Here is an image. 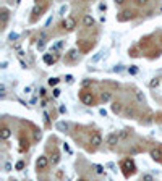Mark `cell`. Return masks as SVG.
Here are the masks:
<instances>
[{"instance_id":"34","label":"cell","mask_w":162,"mask_h":181,"mask_svg":"<svg viewBox=\"0 0 162 181\" xmlns=\"http://www.w3.org/2000/svg\"><path fill=\"white\" fill-rule=\"evenodd\" d=\"M99 10H101V12H105V10H107V5H105V3H99Z\"/></svg>"},{"instance_id":"41","label":"cell","mask_w":162,"mask_h":181,"mask_svg":"<svg viewBox=\"0 0 162 181\" xmlns=\"http://www.w3.org/2000/svg\"><path fill=\"white\" fill-rule=\"evenodd\" d=\"M63 149H65V152L71 154V151H70V147H68V144H63Z\"/></svg>"},{"instance_id":"13","label":"cell","mask_w":162,"mask_h":181,"mask_svg":"<svg viewBox=\"0 0 162 181\" xmlns=\"http://www.w3.org/2000/svg\"><path fill=\"white\" fill-rule=\"evenodd\" d=\"M8 18H10V12L7 8H2L0 10V21H2V25H5L8 21Z\"/></svg>"},{"instance_id":"19","label":"cell","mask_w":162,"mask_h":181,"mask_svg":"<svg viewBox=\"0 0 162 181\" xmlns=\"http://www.w3.org/2000/svg\"><path fill=\"white\" fill-rule=\"evenodd\" d=\"M20 144H21V146H20V149H21V152L28 151V147H29V144H28V139L25 141V138H21V139H20Z\"/></svg>"},{"instance_id":"2","label":"cell","mask_w":162,"mask_h":181,"mask_svg":"<svg viewBox=\"0 0 162 181\" xmlns=\"http://www.w3.org/2000/svg\"><path fill=\"white\" fill-rule=\"evenodd\" d=\"M80 99H81V102L84 105H92L94 104V95H92L89 91H86V89H83L80 92Z\"/></svg>"},{"instance_id":"3","label":"cell","mask_w":162,"mask_h":181,"mask_svg":"<svg viewBox=\"0 0 162 181\" xmlns=\"http://www.w3.org/2000/svg\"><path fill=\"white\" fill-rule=\"evenodd\" d=\"M49 163H50V160L47 159L46 155H41L39 159L36 160V168H37V172H42V170H46L47 167H49Z\"/></svg>"},{"instance_id":"14","label":"cell","mask_w":162,"mask_h":181,"mask_svg":"<svg viewBox=\"0 0 162 181\" xmlns=\"http://www.w3.org/2000/svg\"><path fill=\"white\" fill-rule=\"evenodd\" d=\"M78 55H80V52H78L76 49H71L70 52H68V55H67V58L70 60V61H75V60H78Z\"/></svg>"},{"instance_id":"32","label":"cell","mask_w":162,"mask_h":181,"mask_svg":"<svg viewBox=\"0 0 162 181\" xmlns=\"http://www.w3.org/2000/svg\"><path fill=\"white\" fill-rule=\"evenodd\" d=\"M128 73H130V74H136V73H138V68H136V66H130V68H128Z\"/></svg>"},{"instance_id":"6","label":"cell","mask_w":162,"mask_h":181,"mask_svg":"<svg viewBox=\"0 0 162 181\" xmlns=\"http://www.w3.org/2000/svg\"><path fill=\"white\" fill-rule=\"evenodd\" d=\"M149 155H151V159H153L154 162L161 163V162H162V147H154V149H151V151H149Z\"/></svg>"},{"instance_id":"44","label":"cell","mask_w":162,"mask_h":181,"mask_svg":"<svg viewBox=\"0 0 162 181\" xmlns=\"http://www.w3.org/2000/svg\"><path fill=\"white\" fill-rule=\"evenodd\" d=\"M115 3H117V5H123V3H125V0H115Z\"/></svg>"},{"instance_id":"38","label":"cell","mask_w":162,"mask_h":181,"mask_svg":"<svg viewBox=\"0 0 162 181\" xmlns=\"http://www.w3.org/2000/svg\"><path fill=\"white\" fill-rule=\"evenodd\" d=\"M39 95H41V97L46 95V89H44V87H41V89H39Z\"/></svg>"},{"instance_id":"21","label":"cell","mask_w":162,"mask_h":181,"mask_svg":"<svg viewBox=\"0 0 162 181\" xmlns=\"http://www.w3.org/2000/svg\"><path fill=\"white\" fill-rule=\"evenodd\" d=\"M110 97H112V95H110V92H102V94H101L102 102H109V100H110Z\"/></svg>"},{"instance_id":"43","label":"cell","mask_w":162,"mask_h":181,"mask_svg":"<svg viewBox=\"0 0 162 181\" xmlns=\"http://www.w3.org/2000/svg\"><path fill=\"white\" fill-rule=\"evenodd\" d=\"M99 113H101V115H102V117H105V115H107V112H105V110H104V108H101V110H99Z\"/></svg>"},{"instance_id":"12","label":"cell","mask_w":162,"mask_h":181,"mask_svg":"<svg viewBox=\"0 0 162 181\" xmlns=\"http://www.w3.org/2000/svg\"><path fill=\"white\" fill-rule=\"evenodd\" d=\"M57 55H50V53H44V63L46 65H54L57 61Z\"/></svg>"},{"instance_id":"31","label":"cell","mask_w":162,"mask_h":181,"mask_svg":"<svg viewBox=\"0 0 162 181\" xmlns=\"http://www.w3.org/2000/svg\"><path fill=\"white\" fill-rule=\"evenodd\" d=\"M60 89H58V87H55V89L52 91V95H54V97H60Z\"/></svg>"},{"instance_id":"8","label":"cell","mask_w":162,"mask_h":181,"mask_svg":"<svg viewBox=\"0 0 162 181\" xmlns=\"http://www.w3.org/2000/svg\"><path fill=\"white\" fill-rule=\"evenodd\" d=\"M131 18H135V12L133 10H123L118 16L120 21H126V19H131Z\"/></svg>"},{"instance_id":"42","label":"cell","mask_w":162,"mask_h":181,"mask_svg":"<svg viewBox=\"0 0 162 181\" xmlns=\"http://www.w3.org/2000/svg\"><path fill=\"white\" fill-rule=\"evenodd\" d=\"M7 66H8V63H7V61H2V65H0V68H3V70H5Z\"/></svg>"},{"instance_id":"28","label":"cell","mask_w":162,"mask_h":181,"mask_svg":"<svg viewBox=\"0 0 162 181\" xmlns=\"http://www.w3.org/2000/svg\"><path fill=\"white\" fill-rule=\"evenodd\" d=\"M94 168H96V172H97L99 175H102V173H104V167H102V165H94Z\"/></svg>"},{"instance_id":"20","label":"cell","mask_w":162,"mask_h":181,"mask_svg":"<svg viewBox=\"0 0 162 181\" xmlns=\"http://www.w3.org/2000/svg\"><path fill=\"white\" fill-rule=\"evenodd\" d=\"M128 136H130V133L126 131V129H122V131L118 133V138L120 139H128Z\"/></svg>"},{"instance_id":"26","label":"cell","mask_w":162,"mask_h":181,"mask_svg":"<svg viewBox=\"0 0 162 181\" xmlns=\"http://www.w3.org/2000/svg\"><path fill=\"white\" fill-rule=\"evenodd\" d=\"M18 34H16V32H10V36H8V40H12V42H13V40H16V39H18Z\"/></svg>"},{"instance_id":"11","label":"cell","mask_w":162,"mask_h":181,"mask_svg":"<svg viewBox=\"0 0 162 181\" xmlns=\"http://www.w3.org/2000/svg\"><path fill=\"white\" fill-rule=\"evenodd\" d=\"M118 134H115V133H110V134L107 136V139H105V141H107V144L109 146H115L117 142H118Z\"/></svg>"},{"instance_id":"46","label":"cell","mask_w":162,"mask_h":181,"mask_svg":"<svg viewBox=\"0 0 162 181\" xmlns=\"http://www.w3.org/2000/svg\"><path fill=\"white\" fill-rule=\"evenodd\" d=\"M78 181H86V180H84V178H80V180H78Z\"/></svg>"},{"instance_id":"36","label":"cell","mask_w":162,"mask_h":181,"mask_svg":"<svg viewBox=\"0 0 162 181\" xmlns=\"http://www.w3.org/2000/svg\"><path fill=\"white\" fill-rule=\"evenodd\" d=\"M0 94H2V97L5 95V84H0Z\"/></svg>"},{"instance_id":"10","label":"cell","mask_w":162,"mask_h":181,"mask_svg":"<svg viewBox=\"0 0 162 181\" xmlns=\"http://www.w3.org/2000/svg\"><path fill=\"white\" fill-rule=\"evenodd\" d=\"M94 18H92L91 15H84L83 16V25L86 26V28H92V26H94Z\"/></svg>"},{"instance_id":"45","label":"cell","mask_w":162,"mask_h":181,"mask_svg":"<svg viewBox=\"0 0 162 181\" xmlns=\"http://www.w3.org/2000/svg\"><path fill=\"white\" fill-rule=\"evenodd\" d=\"M126 113H128V115H133L135 112H133V108H128V110H126Z\"/></svg>"},{"instance_id":"7","label":"cell","mask_w":162,"mask_h":181,"mask_svg":"<svg viewBox=\"0 0 162 181\" xmlns=\"http://www.w3.org/2000/svg\"><path fill=\"white\" fill-rule=\"evenodd\" d=\"M89 142H91L92 147H99V146L102 144V136L99 134V133H92V134H91V139H89Z\"/></svg>"},{"instance_id":"18","label":"cell","mask_w":162,"mask_h":181,"mask_svg":"<svg viewBox=\"0 0 162 181\" xmlns=\"http://www.w3.org/2000/svg\"><path fill=\"white\" fill-rule=\"evenodd\" d=\"M44 45H46V34H41V39L37 40V49L42 50Z\"/></svg>"},{"instance_id":"29","label":"cell","mask_w":162,"mask_h":181,"mask_svg":"<svg viewBox=\"0 0 162 181\" xmlns=\"http://www.w3.org/2000/svg\"><path fill=\"white\" fill-rule=\"evenodd\" d=\"M41 138H42V133H41V131H34V141H39Z\"/></svg>"},{"instance_id":"15","label":"cell","mask_w":162,"mask_h":181,"mask_svg":"<svg viewBox=\"0 0 162 181\" xmlns=\"http://www.w3.org/2000/svg\"><path fill=\"white\" fill-rule=\"evenodd\" d=\"M58 162H60V152H58V151H54L52 155H50V163H52V165H57Z\"/></svg>"},{"instance_id":"40","label":"cell","mask_w":162,"mask_h":181,"mask_svg":"<svg viewBox=\"0 0 162 181\" xmlns=\"http://www.w3.org/2000/svg\"><path fill=\"white\" fill-rule=\"evenodd\" d=\"M91 83H92L91 79H84V81H83V86H89V84H91Z\"/></svg>"},{"instance_id":"5","label":"cell","mask_w":162,"mask_h":181,"mask_svg":"<svg viewBox=\"0 0 162 181\" xmlns=\"http://www.w3.org/2000/svg\"><path fill=\"white\" fill-rule=\"evenodd\" d=\"M47 8V5L46 3H44V5H39V3H36V5H34V8H33V16H31V21H36L37 19V16H41L44 13V10Z\"/></svg>"},{"instance_id":"24","label":"cell","mask_w":162,"mask_h":181,"mask_svg":"<svg viewBox=\"0 0 162 181\" xmlns=\"http://www.w3.org/2000/svg\"><path fill=\"white\" fill-rule=\"evenodd\" d=\"M25 168V162L23 160H20V162H16V165H15V170H23Z\"/></svg>"},{"instance_id":"37","label":"cell","mask_w":162,"mask_h":181,"mask_svg":"<svg viewBox=\"0 0 162 181\" xmlns=\"http://www.w3.org/2000/svg\"><path fill=\"white\" fill-rule=\"evenodd\" d=\"M10 170H12V163L7 162V163H5V172H10Z\"/></svg>"},{"instance_id":"4","label":"cell","mask_w":162,"mask_h":181,"mask_svg":"<svg viewBox=\"0 0 162 181\" xmlns=\"http://www.w3.org/2000/svg\"><path fill=\"white\" fill-rule=\"evenodd\" d=\"M62 28L67 29V31H73L76 28V19L73 18V16H68V18H65L63 21H62Z\"/></svg>"},{"instance_id":"27","label":"cell","mask_w":162,"mask_h":181,"mask_svg":"<svg viewBox=\"0 0 162 181\" xmlns=\"http://www.w3.org/2000/svg\"><path fill=\"white\" fill-rule=\"evenodd\" d=\"M159 83H161L159 78H154V79L151 81V87H157V86H159Z\"/></svg>"},{"instance_id":"23","label":"cell","mask_w":162,"mask_h":181,"mask_svg":"<svg viewBox=\"0 0 162 181\" xmlns=\"http://www.w3.org/2000/svg\"><path fill=\"white\" fill-rule=\"evenodd\" d=\"M58 83H60L58 78H50V79H49V86H57Z\"/></svg>"},{"instance_id":"17","label":"cell","mask_w":162,"mask_h":181,"mask_svg":"<svg viewBox=\"0 0 162 181\" xmlns=\"http://www.w3.org/2000/svg\"><path fill=\"white\" fill-rule=\"evenodd\" d=\"M55 126H57V129H58V131H62V133L68 131V125H67V123H63V121H58Z\"/></svg>"},{"instance_id":"25","label":"cell","mask_w":162,"mask_h":181,"mask_svg":"<svg viewBox=\"0 0 162 181\" xmlns=\"http://www.w3.org/2000/svg\"><path fill=\"white\" fill-rule=\"evenodd\" d=\"M136 100H138V102H144V95H143V92L136 91Z\"/></svg>"},{"instance_id":"39","label":"cell","mask_w":162,"mask_h":181,"mask_svg":"<svg viewBox=\"0 0 162 181\" xmlns=\"http://www.w3.org/2000/svg\"><path fill=\"white\" fill-rule=\"evenodd\" d=\"M58 112H60V113H67V108H65L63 105H60V108H58Z\"/></svg>"},{"instance_id":"9","label":"cell","mask_w":162,"mask_h":181,"mask_svg":"<svg viewBox=\"0 0 162 181\" xmlns=\"http://www.w3.org/2000/svg\"><path fill=\"white\" fill-rule=\"evenodd\" d=\"M10 136H12V129H10L8 126L3 125V126H2V129H0V138H2L3 141H7V139H8Z\"/></svg>"},{"instance_id":"1","label":"cell","mask_w":162,"mask_h":181,"mask_svg":"<svg viewBox=\"0 0 162 181\" xmlns=\"http://www.w3.org/2000/svg\"><path fill=\"white\" fill-rule=\"evenodd\" d=\"M122 170H123V175H125V178H130V176H133L136 173V165L135 162H133V159H125L122 162Z\"/></svg>"},{"instance_id":"30","label":"cell","mask_w":162,"mask_h":181,"mask_svg":"<svg viewBox=\"0 0 162 181\" xmlns=\"http://www.w3.org/2000/svg\"><path fill=\"white\" fill-rule=\"evenodd\" d=\"M143 181H154V178H153V175H143Z\"/></svg>"},{"instance_id":"33","label":"cell","mask_w":162,"mask_h":181,"mask_svg":"<svg viewBox=\"0 0 162 181\" xmlns=\"http://www.w3.org/2000/svg\"><path fill=\"white\" fill-rule=\"evenodd\" d=\"M113 71H115V73H120V71H123V65H117V66L113 68Z\"/></svg>"},{"instance_id":"35","label":"cell","mask_w":162,"mask_h":181,"mask_svg":"<svg viewBox=\"0 0 162 181\" xmlns=\"http://www.w3.org/2000/svg\"><path fill=\"white\" fill-rule=\"evenodd\" d=\"M65 79H67V83H73V76H71V74H67Z\"/></svg>"},{"instance_id":"22","label":"cell","mask_w":162,"mask_h":181,"mask_svg":"<svg viewBox=\"0 0 162 181\" xmlns=\"http://www.w3.org/2000/svg\"><path fill=\"white\" fill-rule=\"evenodd\" d=\"M102 55H104V52H99V53H96V55L91 58V61H92V63H96V61H99V60H101V57H102Z\"/></svg>"},{"instance_id":"16","label":"cell","mask_w":162,"mask_h":181,"mask_svg":"<svg viewBox=\"0 0 162 181\" xmlns=\"http://www.w3.org/2000/svg\"><path fill=\"white\" fill-rule=\"evenodd\" d=\"M110 108H112V112H113V113H120V112H122V108H123V105L122 104H120V102H112V107H110Z\"/></svg>"}]
</instances>
